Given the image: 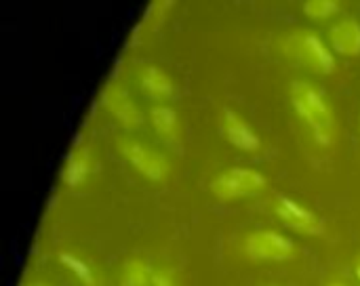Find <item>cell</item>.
<instances>
[{"instance_id": "cell-6", "label": "cell", "mask_w": 360, "mask_h": 286, "mask_svg": "<svg viewBox=\"0 0 360 286\" xmlns=\"http://www.w3.org/2000/svg\"><path fill=\"white\" fill-rule=\"evenodd\" d=\"M274 213L276 217L291 230H295L297 234H306V236H321L325 232V226L321 221V217L316 213H312L310 209H306L302 202L293 200V198H278L274 202Z\"/></svg>"}, {"instance_id": "cell-5", "label": "cell", "mask_w": 360, "mask_h": 286, "mask_svg": "<svg viewBox=\"0 0 360 286\" xmlns=\"http://www.w3.org/2000/svg\"><path fill=\"white\" fill-rule=\"evenodd\" d=\"M245 253L253 261H287L295 257V245L281 232L259 230L247 236Z\"/></svg>"}, {"instance_id": "cell-2", "label": "cell", "mask_w": 360, "mask_h": 286, "mask_svg": "<svg viewBox=\"0 0 360 286\" xmlns=\"http://www.w3.org/2000/svg\"><path fill=\"white\" fill-rule=\"evenodd\" d=\"M287 53L321 74H331L335 70V55L327 42L312 30H297L285 40Z\"/></svg>"}, {"instance_id": "cell-12", "label": "cell", "mask_w": 360, "mask_h": 286, "mask_svg": "<svg viewBox=\"0 0 360 286\" xmlns=\"http://www.w3.org/2000/svg\"><path fill=\"white\" fill-rule=\"evenodd\" d=\"M139 84L146 95L154 99H167L173 95V80L156 65H146L139 72Z\"/></svg>"}, {"instance_id": "cell-14", "label": "cell", "mask_w": 360, "mask_h": 286, "mask_svg": "<svg viewBox=\"0 0 360 286\" xmlns=\"http://www.w3.org/2000/svg\"><path fill=\"white\" fill-rule=\"evenodd\" d=\"M152 276L154 272L150 270V266L143 259L133 257L124 261L120 270V286H152Z\"/></svg>"}, {"instance_id": "cell-11", "label": "cell", "mask_w": 360, "mask_h": 286, "mask_svg": "<svg viewBox=\"0 0 360 286\" xmlns=\"http://www.w3.org/2000/svg\"><path fill=\"white\" fill-rule=\"evenodd\" d=\"M57 257H59V264L78 280V285L99 286V274L86 257H82L74 251H61Z\"/></svg>"}, {"instance_id": "cell-16", "label": "cell", "mask_w": 360, "mask_h": 286, "mask_svg": "<svg viewBox=\"0 0 360 286\" xmlns=\"http://www.w3.org/2000/svg\"><path fill=\"white\" fill-rule=\"evenodd\" d=\"M152 286H177V278H175L173 270H167V268L156 270L152 276Z\"/></svg>"}, {"instance_id": "cell-4", "label": "cell", "mask_w": 360, "mask_h": 286, "mask_svg": "<svg viewBox=\"0 0 360 286\" xmlns=\"http://www.w3.org/2000/svg\"><path fill=\"white\" fill-rule=\"evenodd\" d=\"M118 150L124 156V160L143 177L152 179V181H162L169 173H171V164L169 160L158 154L156 150L143 145L141 141H135L131 137H122L118 139Z\"/></svg>"}, {"instance_id": "cell-18", "label": "cell", "mask_w": 360, "mask_h": 286, "mask_svg": "<svg viewBox=\"0 0 360 286\" xmlns=\"http://www.w3.org/2000/svg\"><path fill=\"white\" fill-rule=\"evenodd\" d=\"M354 270H356V278H359V282H360V257H359V261H356V268H354Z\"/></svg>"}, {"instance_id": "cell-17", "label": "cell", "mask_w": 360, "mask_h": 286, "mask_svg": "<svg viewBox=\"0 0 360 286\" xmlns=\"http://www.w3.org/2000/svg\"><path fill=\"white\" fill-rule=\"evenodd\" d=\"M25 286H53V285H49V282H42V280H34V282H27Z\"/></svg>"}, {"instance_id": "cell-8", "label": "cell", "mask_w": 360, "mask_h": 286, "mask_svg": "<svg viewBox=\"0 0 360 286\" xmlns=\"http://www.w3.org/2000/svg\"><path fill=\"white\" fill-rule=\"evenodd\" d=\"M221 129L226 139L243 152H257L262 148V137L257 135V131L234 110H224Z\"/></svg>"}, {"instance_id": "cell-15", "label": "cell", "mask_w": 360, "mask_h": 286, "mask_svg": "<svg viewBox=\"0 0 360 286\" xmlns=\"http://www.w3.org/2000/svg\"><path fill=\"white\" fill-rule=\"evenodd\" d=\"M340 11V4L335 0H308L304 4V13L310 17V19H327L331 15H335Z\"/></svg>"}, {"instance_id": "cell-19", "label": "cell", "mask_w": 360, "mask_h": 286, "mask_svg": "<svg viewBox=\"0 0 360 286\" xmlns=\"http://www.w3.org/2000/svg\"><path fill=\"white\" fill-rule=\"evenodd\" d=\"M327 286H346V285H344V282H329Z\"/></svg>"}, {"instance_id": "cell-10", "label": "cell", "mask_w": 360, "mask_h": 286, "mask_svg": "<svg viewBox=\"0 0 360 286\" xmlns=\"http://www.w3.org/2000/svg\"><path fill=\"white\" fill-rule=\"evenodd\" d=\"M331 46L335 53L346 55V57H354L360 55V23L354 19H344L340 21L331 34H329Z\"/></svg>"}, {"instance_id": "cell-7", "label": "cell", "mask_w": 360, "mask_h": 286, "mask_svg": "<svg viewBox=\"0 0 360 286\" xmlns=\"http://www.w3.org/2000/svg\"><path fill=\"white\" fill-rule=\"evenodd\" d=\"M101 103L124 129H137L141 124V120H143L141 110L137 108V103L133 101L129 91L118 82H110L103 89Z\"/></svg>"}, {"instance_id": "cell-3", "label": "cell", "mask_w": 360, "mask_h": 286, "mask_svg": "<svg viewBox=\"0 0 360 286\" xmlns=\"http://www.w3.org/2000/svg\"><path fill=\"white\" fill-rule=\"evenodd\" d=\"M266 186H268V179L259 171L247 169V167H234V169L219 173L211 181V192L217 198L232 200V198L257 196L266 190Z\"/></svg>"}, {"instance_id": "cell-13", "label": "cell", "mask_w": 360, "mask_h": 286, "mask_svg": "<svg viewBox=\"0 0 360 286\" xmlns=\"http://www.w3.org/2000/svg\"><path fill=\"white\" fill-rule=\"evenodd\" d=\"M150 120H152V126L154 131L167 139V141H173L177 139L179 135V116L173 108L169 105H154L150 110Z\"/></svg>"}, {"instance_id": "cell-1", "label": "cell", "mask_w": 360, "mask_h": 286, "mask_svg": "<svg viewBox=\"0 0 360 286\" xmlns=\"http://www.w3.org/2000/svg\"><path fill=\"white\" fill-rule=\"evenodd\" d=\"M291 105L308 124L319 145H331L335 137V116L327 97L310 82L295 80L291 84Z\"/></svg>"}, {"instance_id": "cell-9", "label": "cell", "mask_w": 360, "mask_h": 286, "mask_svg": "<svg viewBox=\"0 0 360 286\" xmlns=\"http://www.w3.org/2000/svg\"><path fill=\"white\" fill-rule=\"evenodd\" d=\"M93 171V152L86 145L76 148L63 162L61 181L68 188H80Z\"/></svg>"}]
</instances>
